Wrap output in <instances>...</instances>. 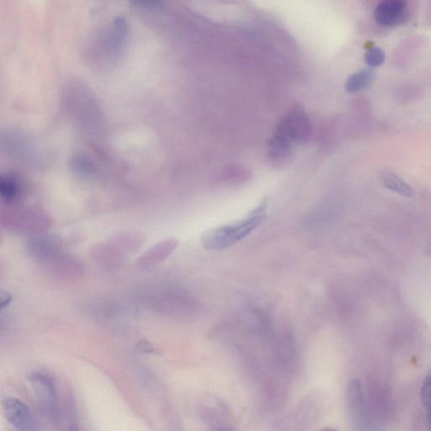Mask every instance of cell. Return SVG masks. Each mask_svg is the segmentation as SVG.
<instances>
[{
    "label": "cell",
    "instance_id": "1",
    "mask_svg": "<svg viewBox=\"0 0 431 431\" xmlns=\"http://www.w3.org/2000/svg\"><path fill=\"white\" fill-rule=\"evenodd\" d=\"M267 205V200H264L245 219L205 232L201 237L204 248L212 251H223L246 238L266 219Z\"/></svg>",
    "mask_w": 431,
    "mask_h": 431
},
{
    "label": "cell",
    "instance_id": "2",
    "mask_svg": "<svg viewBox=\"0 0 431 431\" xmlns=\"http://www.w3.org/2000/svg\"><path fill=\"white\" fill-rule=\"evenodd\" d=\"M3 409L7 420L19 430L27 431L34 425L33 415L26 403L13 397L3 401Z\"/></svg>",
    "mask_w": 431,
    "mask_h": 431
},
{
    "label": "cell",
    "instance_id": "3",
    "mask_svg": "<svg viewBox=\"0 0 431 431\" xmlns=\"http://www.w3.org/2000/svg\"><path fill=\"white\" fill-rule=\"evenodd\" d=\"M408 6L402 0H387L375 7V22L382 26H395L405 21Z\"/></svg>",
    "mask_w": 431,
    "mask_h": 431
},
{
    "label": "cell",
    "instance_id": "4",
    "mask_svg": "<svg viewBox=\"0 0 431 431\" xmlns=\"http://www.w3.org/2000/svg\"><path fill=\"white\" fill-rule=\"evenodd\" d=\"M29 380L39 402L47 410H53L57 405V394L50 379L45 375L33 373L30 375Z\"/></svg>",
    "mask_w": 431,
    "mask_h": 431
},
{
    "label": "cell",
    "instance_id": "5",
    "mask_svg": "<svg viewBox=\"0 0 431 431\" xmlns=\"http://www.w3.org/2000/svg\"><path fill=\"white\" fill-rule=\"evenodd\" d=\"M310 122L301 110H295L286 118L279 129L286 134L290 140H304L310 133Z\"/></svg>",
    "mask_w": 431,
    "mask_h": 431
},
{
    "label": "cell",
    "instance_id": "6",
    "mask_svg": "<svg viewBox=\"0 0 431 431\" xmlns=\"http://www.w3.org/2000/svg\"><path fill=\"white\" fill-rule=\"evenodd\" d=\"M177 245L178 241L175 239L164 240L163 242L157 244L140 257L138 264L142 268L151 267L171 255L176 250Z\"/></svg>",
    "mask_w": 431,
    "mask_h": 431
},
{
    "label": "cell",
    "instance_id": "7",
    "mask_svg": "<svg viewBox=\"0 0 431 431\" xmlns=\"http://www.w3.org/2000/svg\"><path fill=\"white\" fill-rule=\"evenodd\" d=\"M380 181L383 187L389 191L399 194L403 196L411 197L413 196V189L409 187L401 178L391 172H382Z\"/></svg>",
    "mask_w": 431,
    "mask_h": 431
},
{
    "label": "cell",
    "instance_id": "8",
    "mask_svg": "<svg viewBox=\"0 0 431 431\" xmlns=\"http://www.w3.org/2000/svg\"><path fill=\"white\" fill-rule=\"evenodd\" d=\"M375 78V73L373 70L364 69L359 72L352 74L346 82V90L350 93H357L364 89L367 88Z\"/></svg>",
    "mask_w": 431,
    "mask_h": 431
},
{
    "label": "cell",
    "instance_id": "9",
    "mask_svg": "<svg viewBox=\"0 0 431 431\" xmlns=\"http://www.w3.org/2000/svg\"><path fill=\"white\" fill-rule=\"evenodd\" d=\"M0 191H1L3 199L6 203H10L14 201L19 192V184L17 176L14 174H7L6 176H3Z\"/></svg>",
    "mask_w": 431,
    "mask_h": 431
},
{
    "label": "cell",
    "instance_id": "10",
    "mask_svg": "<svg viewBox=\"0 0 431 431\" xmlns=\"http://www.w3.org/2000/svg\"><path fill=\"white\" fill-rule=\"evenodd\" d=\"M421 400L426 411V421L431 430V373L426 375L421 387Z\"/></svg>",
    "mask_w": 431,
    "mask_h": 431
},
{
    "label": "cell",
    "instance_id": "11",
    "mask_svg": "<svg viewBox=\"0 0 431 431\" xmlns=\"http://www.w3.org/2000/svg\"><path fill=\"white\" fill-rule=\"evenodd\" d=\"M365 60L371 67H378L385 61V53L378 47H373L366 51Z\"/></svg>",
    "mask_w": 431,
    "mask_h": 431
},
{
    "label": "cell",
    "instance_id": "12",
    "mask_svg": "<svg viewBox=\"0 0 431 431\" xmlns=\"http://www.w3.org/2000/svg\"><path fill=\"white\" fill-rule=\"evenodd\" d=\"M217 431H235L230 428H227V427H221V428L217 430Z\"/></svg>",
    "mask_w": 431,
    "mask_h": 431
},
{
    "label": "cell",
    "instance_id": "13",
    "mask_svg": "<svg viewBox=\"0 0 431 431\" xmlns=\"http://www.w3.org/2000/svg\"><path fill=\"white\" fill-rule=\"evenodd\" d=\"M70 431H81L80 430H78V427L76 426H72L70 428Z\"/></svg>",
    "mask_w": 431,
    "mask_h": 431
},
{
    "label": "cell",
    "instance_id": "14",
    "mask_svg": "<svg viewBox=\"0 0 431 431\" xmlns=\"http://www.w3.org/2000/svg\"><path fill=\"white\" fill-rule=\"evenodd\" d=\"M326 431H333V430H326Z\"/></svg>",
    "mask_w": 431,
    "mask_h": 431
}]
</instances>
